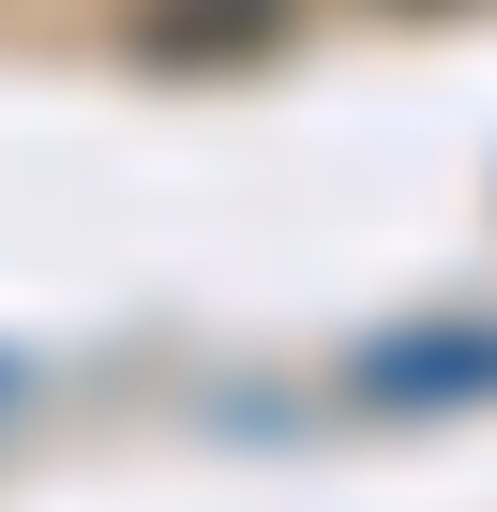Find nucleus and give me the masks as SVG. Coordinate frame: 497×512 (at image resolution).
<instances>
[{"mask_svg":"<svg viewBox=\"0 0 497 512\" xmlns=\"http://www.w3.org/2000/svg\"><path fill=\"white\" fill-rule=\"evenodd\" d=\"M362 392H377V407H452V392H497V332H392V347H362Z\"/></svg>","mask_w":497,"mask_h":512,"instance_id":"obj_1","label":"nucleus"},{"mask_svg":"<svg viewBox=\"0 0 497 512\" xmlns=\"http://www.w3.org/2000/svg\"><path fill=\"white\" fill-rule=\"evenodd\" d=\"M136 46L151 61H257V46H287V0H136Z\"/></svg>","mask_w":497,"mask_h":512,"instance_id":"obj_2","label":"nucleus"},{"mask_svg":"<svg viewBox=\"0 0 497 512\" xmlns=\"http://www.w3.org/2000/svg\"><path fill=\"white\" fill-rule=\"evenodd\" d=\"M0 407H16V377H0Z\"/></svg>","mask_w":497,"mask_h":512,"instance_id":"obj_3","label":"nucleus"}]
</instances>
